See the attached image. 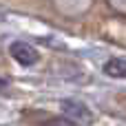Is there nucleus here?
Listing matches in <instances>:
<instances>
[{
  "label": "nucleus",
  "mask_w": 126,
  "mask_h": 126,
  "mask_svg": "<svg viewBox=\"0 0 126 126\" xmlns=\"http://www.w3.org/2000/svg\"><path fill=\"white\" fill-rule=\"evenodd\" d=\"M111 7H113V9H117V11H122V13L126 16V2H124V0H113V2H111Z\"/></svg>",
  "instance_id": "20e7f679"
},
{
  "label": "nucleus",
  "mask_w": 126,
  "mask_h": 126,
  "mask_svg": "<svg viewBox=\"0 0 126 126\" xmlns=\"http://www.w3.org/2000/svg\"><path fill=\"white\" fill-rule=\"evenodd\" d=\"M62 111H64V115L69 120L80 122V124H84V126H89L93 122V111L84 102H80V100H64L62 102Z\"/></svg>",
  "instance_id": "f257e3e1"
},
{
  "label": "nucleus",
  "mask_w": 126,
  "mask_h": 126,
  "mask_svg": "<svg viewBox=\"0 0 126 126\" xmlns=\"http://www.w3.org/2000/svg\"><path fill=\"white\" fill-rule=\"evenodd\" d=\"M9 53H11V58H13L18 64H22V66H31V64H35L38 58H40V53L35 51V47H31V44L24 42V40H16V42L9 47Z\"/></svg>",
  "instance_id": "f03ea898"
},
{
  "label": "nucleus",
  "mask_w": 126,
  "mask_h": 126,
  "mask_svg": "<svg viewBox=\"0 0 126 126\" xmlns=\"http://www.w3.org/2000/svg\"><path fill=\"white\" fill-rule=\"evenodd\" d=\"M4 86H9V84H7V80H2V78H0V89H4Z\"/></svg>",
  "instance_id": "423d86ee"
},
{
  "label": "nucleus",
  "mask_w": 126,
  "mask_h": 126,
  "mask_svg": "<svg viewBox=\"0 0 126 126\" xmlns=\"http://www.w3.org/2000/svg\"><path fill=\"white\" fill-rule=\"evenodd\" d=\"M104 73L109 78H122V80H126V60H122V58L109 60L104 64Z\"/></svg>",
  "instance_id": "7ed1b4c3"
},
{
  "label": "nucleus",
  "mask_w": 126,
  "mask_h": 126,
  "mask_svg": "<svg viewBox=\"0 0 126 126\" xmlns=\"http://www.w3.org/2000/svg\"><path fill=\"white\" fill-rule=\"evenodd\" d=\"M44 126H71L69 122H62V120H49Z\"/></svg>",
  "instance_id": "39448f33"
}]
</instances>
